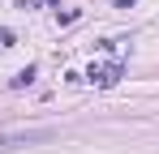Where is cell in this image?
Wrapping results in <instances>:
<instances>
[{"mask_svg": "<svg viewBox=\"0 0 159 154\" xmlns=\"http://www.w3.org/2000/svg\"><path fill=\"white\" fill-rule=\"evenodd\" d=\"M52 137V128H26V133H0V154L4 150H22V146H39V141H48Z\"/></svg>", "mask_w": 159, "mask_h": 154, "instance_id": "cell-1", "label": "cell"}, {"mask_svg": "<svg viewBox=\"0 0 159 154\" xmlns=\"http://www.w3.org/2000/svg\"><path fill=\"white\" fill-rule=\"evenodd\" d=\"M112 4H116V9H133L138 0H112Z\"/></svg>", "mask_w": 159, "mask_h": 154, "instance_id": "cell-5", "label": "cell"}, {"mask_svg": "<svg viewBox=\"0 0 159 154\" xmlns=\"http://www.w3.org/2000/svg\"><path fill=\"white\" fill-rule=\"evenodd\" d=\"M30 81H34V64H26V69H22V73L13 77V86H17V90H22V86H30Z\"/></svg>", "mask_w": 159, "mask_h": 154, "instance_id": "cell-3", "label": "cell"}, {"mask_svg": "<svg viewBox=\"0 0 159 154\" xmlns=\"http://www.w3.org/2000/svg\"><path fill=\"white\" fill-rule=\"evenodd\" d=\"M90 81H95V86H116V81H120V64H90Z\"/></svg>", "mask_w": 159, "mask_h": 154, "instance_id": "cell-2", "label": "cell"}, {"mask_svg": "<svg viewBox=\"0 0 159 154\" xmlns=\"http://www.w3.org/2000/svg\"><path fill=\"white\" fill-rule=\"evenodd\" d=\"M0 47H13V30H0Z\"/></svg>", "mask_w": 159, "mask_h": 154, "instance_id": "cell-4", "label": "cell"}]
</instances>
